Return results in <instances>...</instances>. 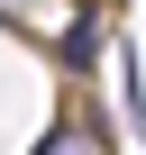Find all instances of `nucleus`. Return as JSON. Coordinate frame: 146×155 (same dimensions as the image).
Wrapping results in <instances>:
<instances>
[{"label": "nucleus", "instance_id": "f257e3e1", "mask_svg": "<svg viewBox=\"0 0 146 155\" xmlns=\"http://www.w3.org/2000/svg\"><path fill=\"white\" fill-rule=\"evenodd\" d=\"M119 128L146 137V73H137V46H119Z\"/></svg>", "mask_w": 146, "mask_h": 155}]
</instances>
